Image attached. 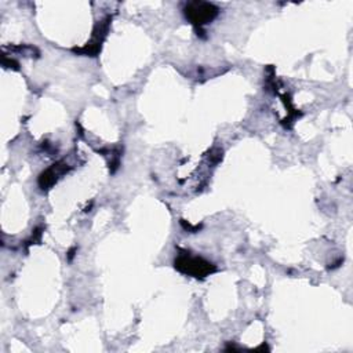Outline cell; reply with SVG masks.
<instances>
[{
  "label": "cell",
  "mask_w": 353,
  "mask_h": 353,
  "mask_svg": "<svg viewBox=\"0 0 353 353\" xmlns=\"http://www.w3.org/2000/svg\"><path fill=\"white\" fill-rule=\"evenodd\" d=\"M183 12L186 19H189L194 28L201 29L218 15L219 10L216 6L207 1H189L185 6Z\"/></svg>",
  "instance_id": "cell-2"
},
{
  "label": "cell",
  "mask_w": 353,
  "mask_h": 353,
  "mask_svg": "<svg viewBox=\"0 0 353 353\" xmlns=\"http://www.w3.org/2000/svg\"><path fill=\"white\" fill-rule=\"evenodd\" d=\"M174 263H175V269H178L181 273L189 274L196 279H203L216 270L214 263L205 261L204 258L193 256L189 252H183L178 255Z\"/></svg>",
  "instance_id": "cell-1"
},
{
  "label": "cell",
  "mask_w": 353,
  "mask_h": 353,
  "mask_svg": "<svg viewBox=\"0 0 353 353\" xmlns=\"http://www.w3.org/2000/svg\"><path fill=\"white\" fill-rule=\"evenodd\" d=\"M66 165L68 164H65L62 161H59L57 164H52L50 168H47L44 172L40 174V176H39V186L41 189H48L50 186H52L57 182V179L59 178V175H62V174H65L68 171Z\"/></svg>",
  "instance_id": "cell-4"
},
{
  "label": "cell",
  "mask_w": 353,
  "mask_h": 353,
  "mask_svg": "<svg viewBox=\"0 0 353 353\" xmlns=\"http://www.w3.org/2000/svg\"><path fill=\"white\" fill-rule=\"evenodd\" d=\"M109 23H110V18L109 17L102 19L99 23H97L91 40L87 43V46L84 48L79 50V52H84L85 55L95 57V54H98V51L101 50V46H102V43H103V40L106 37Z\"/></svg>",
  "instance_id": "cell-3"
}]
</instances>
